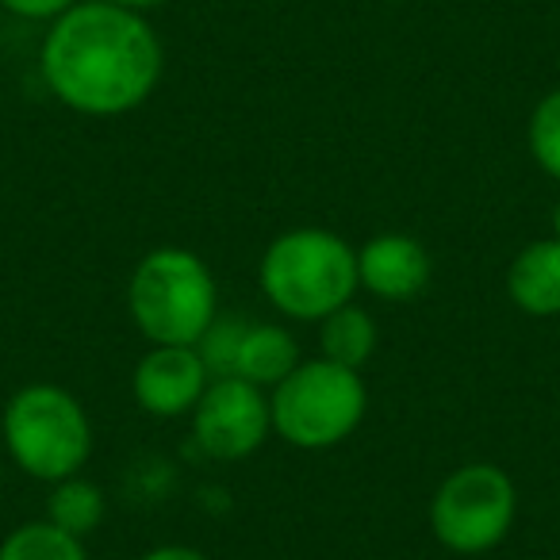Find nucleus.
<instances>
[{"label":"nucleus","mask_w":560,"mask_h":560,"mask_svg":"<svg viewBox=\"0 0 560 560\" xmlns=\"http://www.w3.org/2000/svg\"><path fill=\"white\" fill-rule=\"evenodd\" d=\"M0 438L12 465L39 483L81 476L93 457V419L62 384H24L0 415Z\"/></svg>","instance_id":"4"},{"label":"nucleus","mask_w":560,"mask_h":560,"mask_svg":"<svg viewBox=\"0 0 560 560\" xmlns=\"http://www.w3.org/2000/svg\"><path fill=\"white\" fill-rule=\"evenodd\" d=\"M188 419L196 445L211 460H246L272 434L269 396L242 376H215Z\"/></svg>","instance_id":"7"},{"label":"nucleus","mask_w":560,"mask_h":560,"mask_svg":"<svg viewBox=\"0 0 560 560\" xmlns=\"http://www.w3.org/2000/svg\"><path fill=\"white\" fill-rule=\"evenodd\" d=\"M208 384V365L196 346H150L131 373V396L154 419H180L192 415Z\"/></svg>","instance_id":"8"},{"label":"nucleus","mask_w":560,"mask_h":560,"mask_svg":"<svg viewBox=\"0 0 560 560\" xmlns=\"http://www.w3.org/2000/svg\"><path fill=\"white\" fill-rule=\"evenodd\" d=\"M73 4H81V0H0L4 12H12V16H20V20H39V24H55Z\"/></svg>","instance_id":"16"},{"label":"nucleus","mask_w":560,"mask_h":560,"mask_svg":"<svg viewBox=\"0 0 560 560\" xmlns=\"http://www.w3.org/2000/svg\"><path fill=\"white\" fill-rule=\"evenodd\" d=\"M518 518V488L491 460L460 465L430 499V534L457 557H480L506 541Z\"/></svg>","instance_id":"6"},{"label":"nucleus","mask_w":560,"mask_h":560,"mask_svg":"<svg viewBox=\"0 0 560 560\" xmlns=\"http://www.w3.org/2000/svg\"><path fill=\"white\" fill-rule=\"evenodd\" d=\"M552 234H560V203H557V211H552Z\"/></svg>","instance_id":"19"},{"label":"nucleus","mask_w":560,"mask_h":560,"mask_svg":"<svg viewBox=\"0 0 560 560\" xmlns=\"http://www.w3.org/2000/svg\"><path fill=\"white\" fill-rule=\"evenodd\" d=\"M261 292L284 319L319 323L353 300L358 246L327 226H296L265 246L257 265Z\"/></svg>","instance_id":"2"},{"label":"nucleus","mask_w":560,"mask_h":560,"mask_svg":"<svg viewBox=\"0 0 560 560\" xmlns=\"http://www.w3.org/2000/svg\"><path fill=\"white\" fill-rule=\"evenodd\" d=\"M108 4H119V9H131V12H142V16H147L150 9H158V4H165V0H108Z\"/></svg>","instance_id":"18"},{"label":"nucleus","mask_w":560,"mask_h":560,"mask_svg":"<svg viewBox=\"0 0 560 560\" xmlns=\"http://www.w3.org/2000/svg\"><path fill=\"white\" fill-rule=\"evenodd\" d=\"M47 522H55L58 529H66V534L85 541V537L96 534L104 522V488L93 480H85V472L50 483Z\"/></svg>","instance_id":"13"},{"label":"nucleus","mask_w":560,"mask_h":560,"mask_svg":"<svg viewBox=\"0 0 560 560\" xmlns=\"http://www.w3.org/2000/svg\"><path fill=\"white\" fill-rule=\"evenodd\" d=\"M39 73L78 116L112 119L142 108L162 85L165 47L142 12L81 0L43 35Z\"/></svg>","instance_id":"1"},{"label":"nucleus","mask_w":560,"mask_h":560,"mask_svg":"<svg viewBox=\"0 0 560 560\" xmlns=\"http://www.w3.org/2000/svg\"><path fill=\"white\" fill-rule=\"evenodd\" d=\"M139 560H208L200 549H192V545H158V549L142 552Z\"/></svg>","instance_id":"17"},{"label":"nucleus","mask_w":560,"mask_h":560,"mask_svg":"<svg viewBox=\"0 0 560 560\" xmlns=\"http://www.w3.org/2000/svg\"><path fill=\"white\" fill-rule=\"evenodd\" d=\"M272 434L296 450L319 453L342 445L369 415V384L358 369L327 358L300 361L269 392Z\"/></svg>","instance_id":"5"},{"label":"nucleus","mask_w":560,"mask_h":560,"mask_svg":"<svg viewBox=\"0 0 560 560\" xmlns=\"http://www.w3.org/2000/svg\"><path fill=\"white\" fill-rule=\"evenodd\" d=\"M300 346L277 323H246L238 338V350L231 361V376L257 384V388H277L292 369L300 365Z\"/></svg>","instance_id":"11"},{"label":"nucleus","mask_w":560,"mask_h":560,"mask_svg":"<svg viewBox=\"0 0 560 560\" xmlns=\"http://www.w3.org/2000/svg\"><path fill=\"white\" fill-rule=\"evenodd\" d=\"M434 277V257L415 234L384 231L358 246V284L384 304H407L422 296Z\"/></svg>","instance_id":"9"},{"label":"nucleus","mask_w":560,"mask_h":560,"mask_svg":"<svg viewBox=\"0 0 560 560\" xmlns=\"http://www.w3.org/2000/svg\"><path fill=\"white\" fill-rule=\"evenodd\" d=\"M0 560H89L85 541L55 522H20L4 541H0Z\"/></svg>","instance_id":"14"},{"label":"nucleus","mask_w":560,"mask_h":560,"mask_svg":"<svg viewBox=\"0 0 560 560\" xmlns=\"http://www.w3.org/2000/svg\"><path fill=\"white\" fill-rule=\"evenodd\" d=\"M376 353V319L350 300L346 307L319 319V358L346 369H365Z\"/></svg>","instance_id":"12"},{"label":"nucleus","mask_w":560,"mask_h":560,"mask_svg":"<svg viewBox=\"0 0 560 560\" xmlns=\"http://www.w3.org/2000/svg\"><path fill=\"white\" fill-rule=\"evenodd\" d=\"M127 315L150 346H196L219 315L208 261L185 246H158L127 280Z\"/></svg>","instance_id":"3"},{"label":"nucleus","mask_w":560,"mask_h":560,"mask_svg":"<svg viewBox=\"0 0 560 560\" xmlns=\"http://www.w3.org/2000/svg\"><path fill=\"white\" fill-rule=\"evenodd\" d=\"M526 147L529 158L545 177L560 180V85L549 89L541 101L534 104L526 119Z\"/></svg>","instance_id":"15"},{"label":"nucleus","mask_w":560,"mask_h":560,"mask_svg":"<svg viewBox=\"0 0 560 560\" xmlns=\"http://www.w3.org/2000/svg\"><path fill=\"white\" fill-rule=\"evenodd\" d=\"M506 296L529 319L560 315V234L534 238L506 265Z\"/></svg>","instance_id":"10"}]
</instances>
